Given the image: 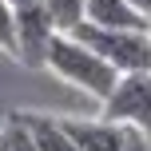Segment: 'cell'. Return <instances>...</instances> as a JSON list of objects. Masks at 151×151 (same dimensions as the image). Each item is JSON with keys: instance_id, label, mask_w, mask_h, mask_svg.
Returning a JSON list of instances; mask_svg holds the SVG:
<instances>
[{"instance_id": "9c48e42d", "label": "cell", "mask_w": 151, "mask_h": 151, "mask_svg": "<svg viewBox=\"0 0 151 151\" xmlns=\"http://www.w3.org/2000/svg\"><path fill=\"white\" fill-rule=\"evenodd\" d=\"M0 151H36L32 135L24 131V123L16 119V115H8V123L0 127Z\"/></svg>"}, {"instance_id": "ba28073f", "label": "cell", "mask_w": 151, "mask_h": 151, "mask_svg": "<svg viewBox=\"0 0 151 151\" xmlns=\"http://www.w3.org/2000/svg\"><path fill=\"white\" fill-rule=\"evenodd\" d=\"M48 16H52L56 32H76L88 20V0H44Z\"/></svg>"}, {"instance_id": "5b68a950", "label": "cell", "mask_w": 151, "mask_h": 151, "mask_svg": "<svg viewBox=\"0 0 151 151\" xmlns=\"http://www.w3.org/2000/svg\"><path fill=\"white\" fill-rule=\"evenodd\" d=\"M76 151H123L127 143V123H115V119H64Z\"/></svg>"}, {"instance_id": "4fadbf2b", "label": "cell", "mask_w": 151, "mask_h": 151, "mask_svg": "<svg viewBox=\"0 0 151 151\" xmlns=\"http://www.w3.org/2000/svg\"><path fill=\"white\" fill-rule=\"evenodd\" d=\"M8 4H12V8H20V4H28V0H8Z\"/></svg>"}, {"instance_id": "7a4b0ae2", "label": "cell", "mask_w": 151, "mask_h": 151, "mask_svg": "<svg viewBox=\"0 0 151 151\" xmlns=\"http://www.w3.org/2000/svg\"><path fill=\"white\" fill-rule=\"evenodd\" d=\"M68 36L83 40L88 48H96L115 72H151V32H123V28H99V24L83 20Z\"/></svg>"}, {"instance_id": "8992f818", "label": "cell", "mask_w": 151, "mask_h": 151, "mask_svg": "<svg viewBox=\"0 0 151 151\" xmlns=\"http://www.w3.org/2000/svg\"><path fill=\"white\" fill-rule=\"evenodd\" d=\"M12 115L24 123V131L32 135L36 151H76L72 135H68V127H64V119L44 115V111H12Z\"/></svg>"}, {"instance_id": "52a82bcc", "label": "cell", "mask_w": 151, "mask_h": 151, "mask_svg": "<svg viewBox=\"0 0 151 151\" xmlns=\"http://www.w3.org/2000/svg\"><path fill=\"white\" fill-rule=\"evenodd\" d=\"M88 20L99 28H123V32H151V16L131 8L127 0H88Z\"/></svg>"}, {"instance_id": "277c9868", "label": "cell", "mask_w": 151, "mask_h": 151, "mask_svg": "<svg viewBox=\"0 0 151 151\" xmlns=\"http://www.w3.org/2000/svg\"><path fill=\"white\" fill-rule=\"evenodd\" d=\"M56 40V24L48 16L44 0H28L16 8V56L28 68H44L48 64V44Z\"/></svg>"}, {"instance_id": "30bf717a", "label": "cell", "mask_w": 151, "mask_h": 151, "mask_svg": "<svg viewBox=\"0 0 151 151\" xmlns=\"http://www.w3.org/2000/svg\"><path fill=\"white\" fill-rule=\"evenodd\" d=\"M0 48L16 56V8L0 0Z\"/></svg>"}, {"instance_id": "6da1fadb", "label": "cell", "mask_w": 151, "mask_h": 151, "mask_svg": "<svg viewBox=\"0 0 151 151\" xmlns=\"http://www.w3.org/2000/svg\"><path fill=\"white\" fill-rule=\"evenodd\" d=\"M44 68H52L60 80L76 83L80 91H88L99 104H104V99L111 96V88L119 83V72H115L96 48H88L83 40L68 36V32H56V40L48 44V64Z\"/></svg>"}, {"instance_id": "3957f363", "label": "cell", "mask_w": 151, "mask_h": 151, "mask_svg": "<svg viewBox=\"0 0 151 151\" xmlns=\"http://www.w3.org/2000/svg\"><path fill=\"white\" fill-rule=\"evenodd\" d=\"M104 119L139 127L151 135V72H123L111 96L104 99Z\"/></svg>"}, {"instance_id": "8fae6325", "label": "cell", "mask_w": 151, "mask_h": 151, "mask_svg": "<svg viewBox=\"0 0 151 151\" xmlns=\"http://www.w3.org/2000/svg\"><path fill=\"white\" fill-rule=\"evenodd\" d=\"M123 151H151V135H143L139 127H127V143Z\"/></svg>"}, {"instance_id": "7c38bea8", "label": "cell", "mask_w": 151, "mask_h": 151, "mask_svg": "<svg viewBox=\"0 0 151 151\" xmlns=\"http://www.w3.org/2000/svg\"><path fill=\"white\" fill-rule=\"evenodd\" d=\"M127 4H131V8H139L143 16H151V0H127Z\"/></svg>"}]
</instances>
